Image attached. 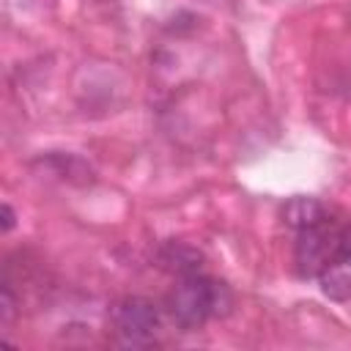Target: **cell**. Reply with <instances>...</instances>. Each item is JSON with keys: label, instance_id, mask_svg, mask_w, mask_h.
<instances>
[{"label": "cell", "instance_id": "1", "mask_svg": "<svg viewBox=\"0 0 351 351\" xmlns=\"http://www.w3.org/2000/svg\"><path fill=\"white\" fill-rule=\"evenodd\" d=\"M228 307H230L228 285L217 282L200 271L178 277V282L167 293V313L184 332H195L208 318L225 315Z\"/></svg>", "mask_w": 351, "mask_h": 351}, {"label": "cell", "instance_id": "2", "mask_svg": "<svg viewBox=\"0 0 351 351\" xmlns=\"http://www.w3.org/2000/svg\"><path fill=\"white\" fill-rule=\"evenodd\" d=\"M162 329L159 307L145 296H123L110 307V335L123 348H148Z\"/></svg>", "mask_w": 351, "mask_h": 351}, {"label": "cell", "instance_id": "3", "mask_svg": "<svg viewBox=\"0 0 351 351\" xmlns=\"http://www.w3.org/2000/svg\"><path fill=\"white\" fill-rule=\"evenodd\" d=\"M346 252L343 247V228L332 219H324L313 228H304L296 233V244H293V266L296 274L310 280L335 263L340 255Z\"/></svg>", "mask_w": 351, "mask_h": 351}, {"label": "cell", "instance_id": "4", "mask_svg": "<svg viewBox=\"0 0 351 351\" xmlns=\"http://www.w3.org/2000/svg\"><path fill=\"white\" fill-rule=\"evenodd\" d=\"M156 261H159V266H162L165 271L178 274V277H186V274L200 271L203 255H200L195 247L184 244V241H167V244L159 247Z\"/></svg>", "mask_w": 351, "mask_h": 351}, {"label": "cell", "instance_id": "5", "mask_svg": "<svg viewBox=\"0 0 351 351\" xmlns=\"http://www.w3.org/2000/svg\"><path fill=\"white\" fill-rule=\"evenodd\" d=\"M324 219H329V211H326V206H324L321 200H315V197L296 195V197H291V200L282 206V222H285L288 228H293L296 233L304 230V228H313V225H318V222H324Z\"/></svg>", "mask_w": 351, "mask_h": 351}, {"label": "cell", "instance_id": "6", "mask_svg": "<svg viewBox=\"0 0 351 351\" xmlns=\"http://www.w3.org/2000/svg\"><path fill=\"white\" fill-rule=\"evenodd\" d=\"M321 293L332 302H348L351 299V252H343L335 263H329L318 274Z\"/></svg>", "mask_w": 351, "mask_h": 351}, {"label": "cell", "instance_id": "7", "mask_svg": "<svg viewBox=\"0 0 351 351\" xmlns=\"http://www.w3.org/2000/svg\"><path fill=\"white\" fill-rule=\"evenodd\" d=\"M38 162H47L49 167H55L58 176L69 178V181H77V184H88L93 181V170L90 165H85L80 156L74 154H49V156H41Z\"/></svg>", "mask_w": 351, "mask_h": 351}, {"label": "cell", "instance_id": "8", "mask_svg": "<svg viewBox=\"0 0 351 351\" xmlns=\"http://www.w3.org/2000/svg\"><path fill=\"white\" fill-rule=\"evenodd\" d=\"M16 315V296L11 291V282L3 280L0 282V326H8Z\"/></svg>", "mask_w": 351, "mask_h": 351}, {"label": "cell", "instance_id": "9", "mask_svg": "<svg viewBox=\"0 0 351 351\" xmlns=\"http://www.w3.org/2000/svg\"><path fill=\"white\" fill-rule=\"evenodd\" d=\"M0 219H3L0 230H3V233H8V230L14 228V222H16V214H14V208H11L8 203H3V206H0Z\"/></svg>", "mask_w": 351, "mask_h": 351}, {"label": "cell", "instance_id": "10", "mask_svg": "<svg viewBox=\"0 0 351 351\" xmlns=\"http://www.w3.org/2000/svg\"><path fill=\"white\" fill-rule=\"evenodd\" d=\"M343 247H346V252H351V225L343 228Z\"/></svg>", "mask_w": 351, "mask_h": 351}]
</instances>
